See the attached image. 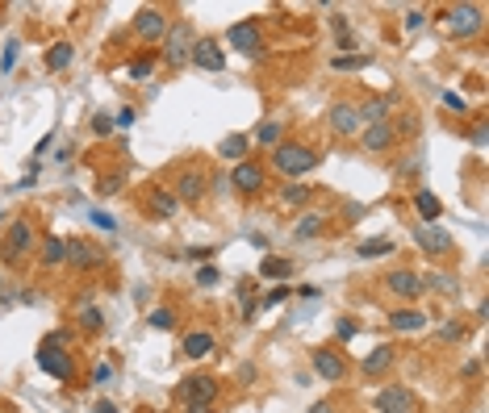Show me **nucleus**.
<instances>
[{"label":"nucleus","mask_w":489,"mask_h":413,"mask_svg":"<svg viewBox=\"0 0 489 413\" xmlns=\"http://www.w3.org/2000/svg\"><path fill=\"white\" fill-rule=\"evenodd\" d=\"M272 167L280 171V176H310L314 167H318V155L310 150V146H301V142H280V146H272Z\"/></svg>","instance_id":"obj_1"},{"label":"nucleus","mask_w":489,"mask_h":413,"mask_svg":"<svg viewBox=\"0 0 489 413\" xmlns=\"http://www.w3.org/2000/svg\"><path fill=\"white\" fill-rule=\"evenodd\" d=\"M38 247V230H33V221H25V217H17L8 230H4V242H0V259L8 263V267H17L29 251Z\"/></svg>","instance_id":"obj_2"},{"label":"nucleus","mask_w":489,"mask_h":413,"mask_svg":"<svg viewBox=\"0 0 489 413\" xmlns=\"http://www.w3.org/2000/svg\"><path fill=\"white\" fill-rule=\"evenodd\" d=\"M193 46H197V38H193V21H176V25H167V33H163V63H167V67H184V63L193 59Z\"/></svg>","instance_id":"obj_3"},{"label":"nucleus","mask_w":489,"mask_h":413,"mask_svg":"<svg viewBox=\"0 0 489 413\" xmlns=\"http://www.w3.org/2000/svg\"><path fill=\"white\" fill-rule=\"evenodd\" d=\"M38 368H42L50 380H59V384H71V380H75V364H71V355H67V351H54L50 338H46L42 351H38Z\"/></svg>","instance_id":"obj_4"},{"label":"nucleus","mask_w":489,"mask_h":413,"mask_svg":"<svg viewBox=\"0 0 489 413\" xmlns=\"http://www.w3.org/2000/svg\"><path fill=\"white\" fill-rule=\"evenodd\" d=\"M205 171L201 167H180L176 171V180H172V196L180 201V205H197L201 196H205Z\"/></svg>","instance_id":"obj_5"},{"label":"nucleus","mask_w":489,"mask_h":413,"mask_svg":"<svg viewBox=\"0 0 489 413\" xmlns=\"http://www.w3.org/2000/svg\"><path fill=\"white\" fill-rule=\"evenodd\" d=\"M414 242H419V251H423V255H431V259H444V255H452V247H456V242H452V234H448L439 221H431V226L423 221V226L414 230Z\"/></svg>","instance_id":"obj_6"},{"label":"nucleus","mask_w":489,"mask_h":413,"mask_svg":"<svg viewBox=\"0 0 489 413\" xmlns=\"http://www.w3.org/2000/svg\"><path fill=\"white\" fill-rule=\"evenodd\" d=\"M226 42L239 50V54H247V59H255L259 50H264V33H259V21H234L230 29H226Z\"/></svg>","instance_id":"obj_7"},{"label":"nucleus","mask_w":489,"mask_h":413,"mask_svg":"<svg viewBox=\"0 0 489 413\" xmlns=\"http://www.w3.org/2000/svg\"><path fill=\"white\" fill-rule=\"evenodd\" d=\"M481 8L477 4H456V8H448V17H444V25L456 33V38H473V33H481Z\"/></svg>","instance_id":"obj_8"},{"label":"nucleus","mask_w":489,"mask_h":413,"mask_svg":"<svg viewBox=\"0 0 489 413\" xmlns=\"http://www.w3.org/2000/svg\"><path fill=\"white\" fill-rule=\"evenodd\" d=\"M373 405H377V413H414L419 401H414V393H410L406 384H385V389L377 393Z\"/></svg>","instance_id":"obj_9"},{"label":"nucleus","mask_w":489,"mask_h":413,"mask_svg":"<svg viewBox=\"0 0 489 413\" xmlns=\"http://www.w3.org/2000/svg\"><path fill=\"white\" fill-rule=\"evenodd\" d=\"M310 364H314V372H318L326 384H339V380H347V359H343L339 351H331V347L314 351V355H310Z\"/></svg>","instance_id":"obj_10"},{"label":"nucleus","mask_w":489,"mask_h":413,"mask_svg":"<svg viewBox=\"0 0 489 413\" xmlns=\"http://www.w3.org/2000/svg\"><path fill=\"white\" fill-rule=\"evenodd\" d=\"M180 397H184V405H209V410H213V401H218V380H213V376H188V380L180 384Z\"/></svg>","instance_id":"obj_11"},{"label":"nucleus","mask_w":489,"mask_h":413,"mask_svg":"<svg viewBox=\"0 0 489 413\" xmlns=\"http://www.w3.org/2000/svg\"><path fill=\"white\" fill-rule=\"evenodd\" d=\"M385 288H389L393 297H402V301H419V297H423V276L410 272V267H398V272L385 276Z\"/></svg>","instance_id":"obj_12"},{"label":"nucleus","mask_w":489,"mask_h":413,"mask_svg":"<svg viewBox=\"0 0 489 413\" xmlns=\"http://www.w3.org/2000/svg\"><path fill=\"white\" fill-rule=\"evenodd\" d=\"M134 33H138L142 42H163V33H167L163 8H138V17H134Z\"/></svg>","instance_id":"obj_13"},{"label":"nucleus","mask_w":489,"mask_h":413,"mask_svg":"<svg viewBox=\"0 0 489 413\" xmlns=\"http://www.w3.org/2000/svg\"><path fill=\"white\" fill-rule=\"evenodd\" d=\"M393 364H398V351L385 343V347H373L368 355H364V364H360V376H368V380H381L385 372H393Z\"/></svg>","instance_id":"obj_14"},{"label":"nucleus","mask_w":489,"mask_h":413,"mask_svg":"<svg viewBox=\"0 0 489 413\" xmlns=\"http://www.w3.org/2000/svg\"><path fill=\"white\" fill-rule=\"evenodd\" d=\"M326 121H331V130H335L339 138H352V134H360V113H356V104H347V100L331 104Z\"/></svg>","instance_id":"obj_15"},{"label":"nucleus","mask_w":489,"mask_h":413,"mask_svg":"<svg viewBox=\"0 0 489 413\" xmlns=\"http://www.w3.org/2000/svg\"><path fill=\"white\" fill-rule=\"evenodd\" d=\"M193 63H197L201 71H226V50H222L213 38H201V42L193 46Z\"/></svg>","instance_id":"obj_16"},{"label":"nucleus","mask_w":489,"mask_h":413,"mask_svg":"<svg viewBox=\"0 0 489 413\" xmlns=\"http://www.w3.org/2000/svg\"><path fill=\"white\" fill-rule=\"evenodd\" d=\"M230 184H234V188H239L243 196H251V192H259V188H264V167H259V163H247V159H243V163H239V167L230 171Z\"/></svg>","instance_id":"obj_17"},{"label":"nucleus","mask_w":489,"mask_h":413,"mask_svg":"<svg viewBox=\"0 0 489 413\" xmlns=\"http://www.w3.org/2000/svg\"><path fill=\"white\" fill-rule=\"evenodd\" d=\"M100 259H105V251H100L96 242H88V238H80V242H67V263H71V267L88 272V267H96Z\"/></svg>","instance_id":"obj_18"},{"label":"nucleus","mask_w":489,"mask_h":413,"mask_svg":"<svg viewBox=\"0 0 489 413\" xmlns=\"http://www.w3.org/2000/svg\"><path fill=\"white\" fill-rule=\"evenodd\" d=\"M393 142H398L393 121H381V125H368V130H364V142H360V146H364L368 155H381V150H389Z\"/></svg>","instance_id":"obj_19"},{"label":"nucleus","mask_w":489,"mask_h":413,"mask_svg":"<svg viewBox=\"0 0 489 413\" xmlns=\"http://www.w3.org/2000/svg\"><path fill=\"white\" fill-rule=\"evenodd\" d=\"M360 121H368V125H381L389 113H393V92H385V96H373V100H364L360 109Z\"/></svg>","instance_id":"obj_20"},{"label":"nucleus","mask_w":489,"mask_h":413,"mask_svg":"<svg viewBox=\"0 0 489 413\" xmlns=\"http://www.w3.org/2000/svg\"><path fill=\"white\" fill-rule=\"evenodd\" d=\"M427 322H431V318H427L423 309H414V305H410V309H393V313H389V326H393V330H402V334L427 330Z\"/></svg>","instance_id":"obj_21"},{"label":"nucleus","mask_w":489,"mask_h":413,"mask_svg":"<svg viewBox=\"0 0 489 413\" xmlns=\"http://www.w3.org/2000/svg\"><path fill=\"white\" fill-rule=\"evenodd\" d=\"M213 347H218V338H213L209 330H188V334H184V343H180V351H184L188 359H205Z\"/></svg>","instance_id":"obj_22"},{"label":"nucleus","mask_w":489,"mask_h":413,"mask_svg":"<svg viewBox=\"0 0 489 413\" xmlns=\"http://www.w3.org/2000/svg\"><path fill=\"white\" fill-rule=\"evenodd\" d=\"M59 263H67V242L59 234H46L42 238V267H59Z\"/></svg>","instance_id":"obj_23"},{"label":"nucleus","mask_w":489,"mask_h":413,"mask_svg":"<svg viewBox=\"0 0 489 413\" xmlns=\"http://www.w3.org/2000/svg\"><path fill=\"white\" fill-rule=\"evenodd\" d=\"M259 276H264V280H289V276H293V263L268 255V259H259Z\"/></svg>","instance_id":"obj_24"},{"label":"nucleus","mask_w":489,"mask_h":413,"mask_svg":"<svg viewBox=\"0 0 489 413\" xmlns=\"http://www.w3.org/2000/svg\"><path fill=\"white\" fill-rule=\"evenodd\" d=\"M322 230H326V217L322 213H301V221L293 226V238H314Z\"/></svg>","instance_id":"obj_25"},{"label":"nucleus","mask_w":489,"mask_h":413,"mask_svg":"<svg viewBox=\"0 0 489 413\" xmlns=\"http://www.w3.org/2000/svg\"><path fill=\"white\" fill-rule=\"evenodd\" d=\"M247 146H251V138H247V134H230V138H222V159H234V163H243Z\"/></svg>","instance_id":"obj_26"},{"label":"nucleus","mask_w":489,"mask_h":413,"mask_svg":"<svg viewBox=\"0 0 489 413\" xmlns=\"http://www.w3.org/2000/svg\"><path fill=\"white\" fill-rule=\"evenodd\" d=\"M151 209H155V217H176V213H180V201H176L167 188H159V192L151 196Z\"/></svg>","instance_id":"obj_27"},{"label":"nucleus","mask_w":489,"mask_h":413,"mask_svg":"<svg viewBox=\"0 0 489 413\" xmlns=\"http://www.w3.org/2000/svg\"><path fill=\"white\" fill-rule=\"evenodd\" d=\"M414 209H419V213L427 217V226H431V221H435V217L444 213V205H439V196H431L427 188H423V192H414Z\"/></svg>","instance_id":"obj_28"},{"label":"nucleus","mask_w":489,"mask_h":413,"mask_svg":"<svg viewBox=\"0 0 489 413\" xmlns=\"http://www.w3.org/2000/svg\"><path fill=\"white\" fill-rule=\"evenodd\" d=\"M46 67H50V71L71 67V42H54V46L46 50Z\"/></svg>","instance_id":"obj_29"},{"label":"nucleus","mask_w":489,"mask_h":413,"mask_svg":"<svg viewBox=\"0 0 489 413\" xmlns=\"http://www.w3.org/2000/svg\"><path fill=\"white\" fill-rule=\"evenodd\" d=\"M389 251H393V238H368V242L356 247L360 259H381V255H389Z\"/></svg>","instance_id":"obj_30"},{"label":"nucleus","mask_w":489,"mask_h":413,"mask_svg":"<svg viewBox=\"0 0 489 413\" xmlns=\"http://www.w3.org/2000/svg\"><path fill=\"white\" fill-rule=\"evenodd\" d=\"M146 322H151L155 330H172V326H176V309H172V305H155V309L146 313Z\"/></svg>","instance_id":"obj_31"},{"label":"nucleus","mask_w":489,"mask_h":413,"mask_svg":"<svg viewBox=\"0 0 489 413\" xmlns=\"http://www.w3.org/2000/svg\"><path fill=\"white\" fill-rule=\"evenodd\" d=\"M75 322H80V330H92V334L105 326V318H100V309H96V305H80V318H75Z\"/></svg>","instance_id":"obj_32"},{"label":"nucleus","mask_w":489,"mask_h":413,"mask_svg":"<svg viewBox=\"0 0 489 413\" xmlns=\"http://www.w3.org/2000/svg\"><path fill=\"white\" fill-rule=\"evenodd\" d=\"M331 67L335 71H360V67H368V54H335Z\"/></svg>","instance_id":"obj_33"},{"label":"nucleus","mask_w":489,"mask_h":413,"mask_svg":"<svg viewBox=\"0 0 489 413\" xmlns=\"http://www.w3.org/2000/svg\"><path fill=\"white\" fill-rule=\"evenodd\" d=\"M427 288H439V293H452L456 288V276H444V272H431V276H423V293Z\"/></svg>","instance_id":"obj_34"},{"label":"nucleus","mask_w":489,"mask_h":413,"mask_svg":"<svg viewBox=\"0 0 489 413\" xmlns=\"http://www.w3.org/2000/svg\"><path fill=\"white\" fill-rule=\"evenodd\" d=\"M255 138H259V146H280V125H276V121H264V125L255 130Z\"/></svg>","instance_id":"obj_35"},{"label":"nucleus","mask_w":489,"mask_h":413,"mask_svg":"<svg viewBox=\"0 0 489 413\" xmlns=\"http://www.w3.org/2000/svg\"><path fill=\"white\" fill-rule=\"evenodd\" d=\"M465 334H469L465 322H444V326H439V338H444V343H465Z\"/></svg>","instance_id":"obj_36"},{"label":"nucleus","mask_w":489,"mask_h":413,"mask_svg":"<svg viewBox=\"0 0 489 413\" xmlns=\"http://www.w3.org/2000/svg\"><path fill=\"white\" fill-rule=\"evenodd\" d=\"M280 196H285V205H306V201H310V188H306V184H285Z\"/></svg>","instance_id":"obj_37"},{"label":"nucleus","mask_w":489,"mask_h":413,"mask_svg":"<svg viewBox=\"0 0 489 413\" xmlns=\"http://www.w3.org/2000/svg\"><path fill=\"white\" fill-rule=\"evenodd\" d=\"M134 117H138V109H134V104H126V109H117V113H113V125L130 130V125H134Z\"/></svg>","instance_id":"obj_38"},{"label":"nucleus","mask_w":489,"mask_h":413,"mask_svg":"<svg viewBox=\"0 0 489 413\" xmlns=\"http://www.w3.org/2000/svg\"><path fill=\"white\" fill-rule=\"evenodd\" d=\"M109 130H113V117H109V113H96V117H92V134H96V138H105Z\"/></svg>","instance_id":"obj_39"},{"label":"nucleus","mask_w":489,"mask_h":413,"mask_svg":"<svg viewBox=\"0 0 489 413\" xmlns=\"http://www.w3.org/2000/svg\"><path fill=\"white\" fill-rule=\"evenodd\" d=\"M151 75V59H134L130 63V79H146Z\"/></svg>","instance_id":"obj_40"},{"label":"nucleus","mask_w":489,"mask_h":413,"mask_svg":"<svg viewBox=\"0 0 489 413\" xmlns=\"http://www.w3.org/2000/svg\"><path fill=\"white\" fill-rule=\"evenodd\" d=\"M17 50H21L17 42H8V46H4V54H0V67H4V71H13V63H17Z\"/></svg>","instance_id":"obj_41"},{"label":"nucleus","mask_w":489,"mask_h":413,"mask_svg":"<svg viewBox=\"0 0 489 413\" xmlns=\"http://www.w3.org/2000/svg\"><path fill=\"white\" fill-rule=\"evenodd\" d=\"M197 284H201V288H213V284H218V267H201V272H197Z\"/></svg>","instance_id":"obj_42"},{"label":"nucleus","mask_w":489,"mask_h":413,"mask_svg":"<svg viewBox=\"0 0 489 413\" xmlns=\"http://www.w3.org/2000/svg\"><path fill=\"white\" fill-rule=\"evenodd\" d=\"M444 104H448V109H456V113H465V109H469L460 92H444Z\"/></svg>","instance_id":"obj_43"},{"label":"nucleus","mask_w":489,"mask_h":413,"mask_svg":"<svg viewBox=\"0 0 489 413\" xmlns=\"http://www.w3.org/2000/svg\"><path fill=\"white\" fill-rule=\"evenodd\" d=\"M117 184H121V176H105L96 188H100V196H113V192H117Z\"/></svg>","instance_id":"obj_44"},{"label":"nucleus","mask_w":489,"mask_h":413,"mask_svg":"<svg viewBox=\"0 0 489 413\" xmlns=\"http://www.w3.org/2000/svg\"><path fill=\"white\" fill-rule=\"evenodd\" d=\"M285 297H289V288H272V293H268V301H264V309H272V305H280Z\"/></svg>","instance_id":"obj_45"},{"label":"nucleus","mask_w":489,"mask_h":413,"mask_svg":"<svg viewBox=\"0 0 489 413\" xmlns=\"http://www.w3.org/2000/svg\"><path fill=\"white\" fill-rule=\"evenodd\" d=\"M92 221H96V226H100V230H113V226H117V221H113V217H109V213H100V209H96V213H92Z\"/></svg>","instance_id":"obj_46"},{"label":"nucleus","mask_w":489,"mask_h":413,"mask_svg":"<svg viewBox=\"0 0 489 413\" xmlns=\"http://www.w3.org/2000/svg\"><path fill=\"white\" fill-rule=\"evenodd\" d=\"M419 25H423V13H419V8H414V13H406V29H419Z\"/></svg>","instance_id":"obj_47"},{"label":"nucleus","mask_w":489,"mask_h":413,"mask_svg":"<svg viewBox=\"0 0 489 413\" xmlns=\"http://www.w3.org/2000/svg\"><path fill=\"white\" fill-rule=\"evenodd\" d=\"M419 130V117L414 113H406V121H402V134H414Z\"/></svg>","instance_id":"obj_48"},{"label":"nucleus","mask_w":489,"mask_h":413,"mask_svg":"<svg viewBox=\"0 0 489 413\" xmlns=\"http://www.w3.org/2000/svg\"><path fill=\"white\" fill-rule=\"evenodd\" d=\"M473 142H477V146H486V121H477V130H473Z\"/></svg>","instance_id":"obj_49"},{"label":"nucleus","mask_w":489,"mask_h":413,"mask_svg":"<svg viewBox=\"0 0 489 413\" xmlns=\"http://www.w3.org/2000/svg\"><path fill=\"white\" fill-rule=\"evenodd\" d=\"M209 255H213L209 247H193V251H188V259H209Z\"/></svg>","instance_id":"obj_50"},{"label":"nucleus","mask_w":489,"mask_h":413,"mask_svg":"<svg viewBox=\"0 0 489 413\" xmlns=\"http://www.w3.org/2000/svg\"><path fill=\"white\" fill-rule=\"evenodd\" d=\"M356 334V322H339V338H352Z\"/></svg>","instance_id":"obj_51"},{"label":"nucleus","mask_w":489,"mask_h":413,"mask_svg":"<svg viewBox=\"0 0 489 413\" xmlns=\"http://www.w3.org/2000/svg\"><path fill=\"white\" fill-rule=\"evenodd\" d=\"M96 413H117V405L113 401H96Z\"/></svg>","instance_id":"obj_52"},{"label":"nucleus","mask_w":489,"mask_h":413,"mask_svg":"<svg viewBox=\"0 0 489 413\" xmlns=\"http://www.w3.org/2000/svg\"><path fill=\"white\" fill-rule=\"evenodd\" d=\"M184 413H209V405H184Z\"/></svg>","instance_id":"obj_53"},{"label":"nucleus","mask_w":489,"mask_h":413,"mask_svg":"<svg viewBox=\"0 0 489 413\" xmlns=\"http://www.w3.org/2000/svg\"><path fill=\"white\" fill-rule=\"evenodd\" d=\"M310 413H335V410H331L326 401H318V405H314V410H310Z\"/></svg>","instance_id":"obj_54"}]
</instances>
